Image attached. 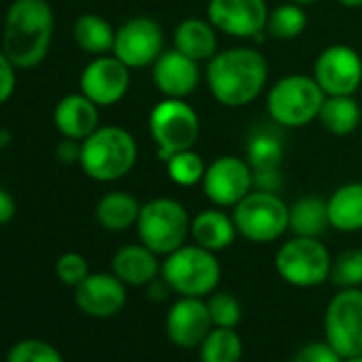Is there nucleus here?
<instances>
[{"label":"nucleus","instance_id":"nucleus-14","mask_svg":"<svg viewBox=\"0 0 362 362\" xmlns=\"http://www.w3.org/2000/svg\"><path fill=\"white\" fill-rule=\"evenodd\" d=\"M269 11L267 0H209L207 20L228 37L258 39L267 28Z\"/></svg>","mask_w":362,"mask_h":362},{"label":"nucleus","instance_id":"nucleus-13","mask_svg":"<svg viewBox=\"0 0 362 362\" xmlns=\"http://www.w3.org/2000/svg\"><path fill=\"white\" fill-rule=\"evenodd\" d=\"M313 79L326 96H354L362 83V58L349 45H330L315 58Z\"/></svg>","mask_w":362,"mask_h":362},{"label":"nucleus","instance_id":"nucleus-5","mask_svg":"<svg viewBox=\"0 0 362 362\" xmlns=\"http://www.w3.org/2000/svg\"><path fill=\"white\" fill-rule=\"evenodd\" d=\"M192 220L188 209L175 199L158 197L141 205L136 220L139 241L158 256H168L190 237Z\"/></svg>","mask_w":362,"mask_h":362},{"label":"nucleus","instance_id":"nucleus-10","mask_svg":"<svg viewBox=\"0 0 362 362\" xmlns=\"http://www.w3.org/2000/svg\"><path fill=\"white\" fill-rule=\"evenodd\" d=\"M324 332L343 358L362 354V288H343L330 298Z\"/></svg>","mask_w":362,"mask_h":362},{"label":"nucleus","instance_id":"nucleus-16","mask_svg":"<svg viewBox=\"0 0 362 362\" xmlns=\"http://www.w3.org/2000/svg\"><path fill=\"white\" fill-rule=\"evenodd\" d=\"M166 337L177 347H199L211 332L214 322L207 300L197 296H179L166 311Z\"/></svg>","mask_w":362,"mask_h":362},{"label":"nucleus","instance_id":"nucleus-20","mask_svg":"<svg viewBox=\"0 0 362 362\" xmlns=\"http://www.w3.org/2000/svg\"><path fill=\"white\" fill-rule=\"evenodd\" d=\"M173 47L197 62H209L218 49V30L209 20L186 18L175 26Z\"/></svg>","mask_w":362,"mask_h":362},{"label":"nucleus","instance_id":"nucleus-15","mask_svg":"<svg viewBox=\"0 0 362 362\" xmlns=\"http://www.w3.org/2000/svg\"><path fill=\"white\" fill-rule=\"evenodd\" d=\"M130 90V69L113 54L92 58L79 77V92L98 107L117 105Z\"/></svg>","mask_w":362,"mask_h":362},{"label":"nucleus","instance_id":"nucleus-34","mask_svg":"<svg viewBox=\"0 0 362 362\" xmlns=\"http://www.w3.org/2000/svg\"><path fill=\"white\" fill-rule=\"evenodd\" d=\"M7 362H64V358L52 343L24 339L9 349Z\"/></svg>","mask_w":362,"mask_h":362},{"label":"nucleus","instance_id":"nucleus-7","mask_svg":"<svg viewBox=\"0 0 362 362\" xmlns=\"http://www.w3.org/2000/svg\"><path fill=\"white\" fill-rule=\"evenodd\" d=\"M147 126L162 162L173 153L194 149L201 134V117L186 98H162L156 103Z\"/></svg>","mask_w":362,"mask_h":362},{"label":"nucleus","instance_id":"nucleus-27","mask_svg":"<svg viewBox=\"0 0 362 362\" xmlns=\"http://www.w3.org/2000/svg\"><path fill=\"white\" fill-rule=\"evenodd\" d=\"M330 228L326 201L320 197H303L290 207V230L296 237L320 239Z\"/></svg>","mask_w":362,"mask_h":362},{"label":"nucleus","instance_id":"nucleus-22","mask_svg":"<svg viewBox=\"0 0 362 362\" xmlns=\"http://www.w3.org/2000/svg\"><path fill=\"white\" fill-rule=\"evenodd\" d=\"M237 226L233 216L224 214L222 207L216 209H205L192 218V228L190 237L194 239L197 245L209 250V252H222L228 250L235 239H237Z\"/></svg>","mask_w":362,"mask_h":362},{"label":"nucleus","instance_id":"nucleus-42","mask_svg":"<svg viewBox=\"0 0 362 362\" xmlns=\"http://www.w3.org/2000/svg\"><path fill=\"white\" fill-rule=\"evenodd\" d=\"M337 3L345 9H360L362 7V0H337Z\"/></svg>","mask_w":362,"mask_h":362},{"label":"nucleus","instance_id":"nucleus-35","mask_svg":"<svg viewBox=\"0 0 362 362\" xmlns=\"http://www.w3.org/2000/svg\"><path fill=\"white\" fill-rule=\"evenodd\" d=\"M90 275V264L79 252H66L56 260V277L71 288H77Z\"/></svg>","mask_w":362,"mask_h":362},{"label":"nucleus","instance_id":"nucleus-29","mask_svg":"<svg viewBox=\"0 0 362 362\" xmlns=\"http://www.w3.org/2000/svg\"><path fill=\"white\" fill-rule=\"evenodd\" d=\"M305 28H307V13L303 5L288 0V3L269 11L264 33L275 41H294L305 33Z\"/></svg>","mask_w":362,"mask_h":362},{"label":"nucleus","instance_id":"nucleus-46","mask_svg":"<svg viewBox=\"0 0 362 362\" xmlns=\"http://www.w3.org/2000/svg\"><path fill=\"white\" fill-rule=\"evenodd\" d=\"M0 151H3V147H0Z\"/></svg>","mask_w":362,"mask_h":362},{"label":"nucleus","instance_id":"nucleus-11","mask_svg":"<svg viewBox=\"0 0 362 362\" xmlns=\"http://www.w3.org/2000/svg\"><path fill=\"white\" fill-rule=\"evenodd\" d=\"M201 186L216 207H235L254 190V170L239 156H220L207 164Z\"/></svg>","mask_w":362,"mask_h":362},{"label":"nucleus","instance_id":"nucleus-23","mask_svg":"<svg viewBox=\"0 0 362 362\" xmlns=\"http://www.w3.org/2000/svg\"><path fill=\"white\" fill-rule=\"evenodd\" d=\"M330 228L339 233L362 230V181L339 186L326 201Z\"/></svg>","mask_w":362,"mask_h":362},{"label":"nucleus","instance_id":"nucleus-26","mask_svg":"<svg viewBox=\"0 0 362 362\" xmlns=\"http://www.w3.org/2000/svg\"><path fill=\"white\" fill-rule=\"evenodd\" d=\"M317 122L334 136L351 134L362 122V109L354 96H326Z\"/></svg>","mask_w":362,"mask_h":362},{"label":"nucleus","instance_id":"nucleus-37","mask_svg":"<svg viewBox=\"0 0 362 362\" xmlns=\"http://www.w3.org/2000/svg\"><path fill=\"white\" fill-rule=\"evenodd\" d=\"M18 86V66L0 49V105L11 100Z\"/></svg>","mask_w":362,"mask_h":362},{"label":"nucleus","instance_id":"nucleus-2","mask_svg":"<svg viewBox=\"0 0 362 362\" xmlns=\"http://www.w3.org/2000/svg\"><path fill=\"white\" fill-rule=\"evenodd\" d=\"M267 81L269 62L252 47H230L207 62L209 92L228 109L252 105L267 88Z\"/></svg>","mask_w":362,"mask_h":362},{"label":"nucleus","instance_id":"nucleus-17","mask_svg":"<svg viewBox=\"0 0 362 362\" xmlns=\"http://www.w3.org/2000/svg\"><path fill=\"white\" fill-rule=\"evenodd\" d=\"M128 300L126 284L113 273H90L75 288L77 307L96 320H107L117 315Z\"/></svg>","mask_w":362,"mask_h":362},{"label":"nucleus","instance_id":"nucleus-25","mask_svg":"<svg viewBox=\"0 0 362 362\" xmlns=\"http://www.w3.org/2000/svg\"><path fill=\"white\" fill-rule=\"evenodd\" d=\"M73 41L77 47L90 56H107L113 54L115 30L113 26L98 13H83L73 24Z\"/></svg>","mask_w":362,"mask_h":362},{"label":"nucleus","instance_id":"nucleus-40","mask_svg":"<svg viewBox=\"0 0 362 362\" xmlns=\"http://www.w3.org/2000/svg\"><path fill=\"white\" fill-rule=\"evenodd\" d=\"M18 214V205L16 199L11 197V192H7L3 186H0V226H7Z\"/></svg>","mask_w":362,"mask_h":362},{"label":"nucleus","instance_id":"nucleus-36","mask_svg":"<svg viewBox=\"0 0 362 362\" xmlns=\"http://www.w3.org/2000/svg\"><path fill=\"white\" fill-rule=\"evenodd\" d=\"M290 362H343V356L328 341H324V343L315 341V343L303 345L292 356Z\"/></svg>","mask_w":362,"mask_h":362},{"label":"nucleus","instance_id":"nucleus-41","mask_svg":"<svg viewBox=\"0 0 362 362\" xmlns=\"http://www.w3.org/2000/svg\"><path fill=\"white\" fill-rule=\"evenodd\" d=\"M170 286L162 279V275H160V279L156 277L151 284H147V296L151 298V300H156V303H162V300H166L168 296H170Z\"/></svg>","mask_w":362,"mask_h":362},{"label":"nucleus","instance_id":"nucleus-6","mask_svg":"<svg viewBox=\"0 0 362 362\" xmlns=\"http://www.w3.org/2000/svg\"><path fill=\"white\" fill-rule=\"evenodd\" d=\"M326 94L313 75H286L267 94L269 117L284 128H303L317 119Z\"/></svg>","mask_w":362,"mask_h":362},{"label":"nucleus","instance_id":"nucleus-1","mask_svg":"<svg viewBox=\"0 0 362 362\" xmlns=\"http://www.w3.org/2000/svg\"><path fill=\"white\" fill-rule=\"evenodd\" d=\"M56 16L47 0H13L5 13L3 49L18 71L37 69L49 54Z\"/></svg>","mask_w":362,"mask_h":362},{"label":"nucleus","instance_id":"nucleus-8","mask_svg":"<svg viewBox=\"0 0 362 362\" xmlns=\"http://www.w3.org/2000/svg\"><path fill=\"white\" fill-rule=\"evenodd\" d=\"M237 233L252 243H273L290 230V207L277 192L252 190L233 207Z\"/></svg>","mask_w":362,"mask_h":362},{"label":"nucleus","instance_id":"nucleus-32","mask_svg":"<svg viewBox=\"0 0 362 362\" xmlns=\"http://www.w3.org/2000/svg\"><path fill=\"white\" fill-rule=\"evenodd\" d=\"M330 281L339 290L362 286V250L360 247L345 250L337 258H332Z\"/></svg>","mask_w":362,"mask_h":362},{"label":"nucleus","instance_id":"nucleus-18","mask_svg":"<svg viewBox=\"0 0 362 362\" xmlns=\"http://www.w3.org/2000/svg\"><path fill=\"white\" fill-rule=\"evenodd\" d=\"M201 62L188 58L186 54L164 49L160 58L151 64V79L164 98H188L197 92L201 83Z\"/></svg>","mask_w":362,"mask_h":362},{"label":"nucleus","instance_id":"nucleus-9","mask_svg":"<svg viewBox=\"0 0 362 362\" xmlns=\"http://www.w3.org/2000/svg\"><path fill=\"white\" fill-rule=\"evenodd\" d=\"M332 258L326 245L313 237L288 239L275 256V271L294 288H317L330 279Z\"/></svg>","mask_w":362,"mask_h":362},{"label":"nucleus","instance_id":"nucleus-31","mask_svg":"<svg viewBox=\"0 0 362 362\" xmlns=\"http://www.w3.org/2000/svg\"><path fill=\"white\" fill-rule=\"evenodd\" d=\"M164 164H166L168 179L173 181V184L184 186V188L201 184L203 177H205V170H207L205 160L194 149H186V151L173 153Z\"/></svg>","mask_w":362,"mask_h":362},{"label":"nucleus","instance_id":"nucleus-33","mask_svg":"<svg viewBox=\"0 0 362 362\" xmlns=\"http://www.w3.org/2000/svg\"><path fill=\"white\" fill-rule=\"evenodd\" d=\"M207 307H209L214 326H222V328H237L239 326L243 309H241V303L235 294L211 292L207 298Z\"/></svg>","mask_w":362,"mask_h":362},{"label":"nucleus","instance_id":"nucleus-38","mask_svg":"<svg viewBox=\"0 0 362 362\" xmlns=\"http://www.w3.org/2000/svg\"><path fill=\"white\" fill-rule=\"evenodd\" d=\"M284 184L281 170H254V190L277 192Z\"/></svg>","mask_w":362,"mask_h":362},{"label":"nucleus","instance_id":"nucleus-4","mask_svg":"<svg viewBox=\"0 0 362 362\" xmlns=\"http://www.w3.org/2000/svg\"><path fill=\"white\" fill-rule=\"evenodd\" d=\"M160 275L175 294L205 298L216 292L222 277V267L216 252H209L197 243H186L164 256Z\"/></svg>","mask_w":362,"mask_h":362},{"label":"nucleus","instance_id":"nucleus-39","mask_svg":"<svg viewBox=\"0 0 362 362\" xmlns=\"http://www.w3.org/2000/svg\"><path fill=\"white\" fill-rule=\"evenodd\" d=\"M56 158L62 164H79V158H81V141L62 136V141L56 145Z\"/></svg>","mask_w":362,"mask_h":362},{"label":"nucleus","instance_id":"nucleus-44","mask_svg":"<svg viewBox=\"0 0 362 362\" xmlns=\"http://www.w3.org/2000/svg\"><path fill=\"white\" fill-rule=\"evenodd\" d=\"M290 3H296V5H303V7H307V5H315L317 0H290Z\"/></svg>","mask_w":362,"mask_h":362},{"label":"nucleus","instance_id":"nucleus-3","mask_svg":"<svg viewBox=\"0 0 362 362\" xmlns=\"http://www.w3.org/2000/svg\"><path fill=\"white\" fill-rule=\"evenodd\" d=\"M136 158V139L126 128L98 126L88 139L81 141L79 166L98 184H113L134 168Z\"/></svg>","mask_w":362,"mask_h":362},{"label":"nucleus","instance_id":"nucleus-12","mask_svg":"<svg viewBox=\"0 0 362 362\" xmlns=\"http://www.w3.org/2000/svg\"><path fill=\"white\" fill-rule=\"evenodd\" d=\"M162 52L164 30L156 20L147 16L130 18L115 30L113 56L119 58L130 71L151 66Z\"/></svg>","mask_w":362,"mask_h":362},{"label":"nucleus","instance_id":"nucleus-30","mask_svg":"<svg viewBox=\"0 0 362 362\" xmlns=\"http://www.w3.org/2000/svg\"><path fill=\"white\" fill-rule=\"evenodd\" d=\"M284 158L281 141L264 130H258L247 141V162L252 170H277Z\"/></svg>","mask_w":362,"mask_h":362},{"label":"nucleus","instance_id":"nucleus-43","mask_svg":"<svg viewBox=\"0 0 362 362\" xmlns=\"http://www.w3.org/2000/svg\"><path fill=\"white\" fill-rule=\"evenodd\" d=\"M11 143V132L9 130H0V147H7Z\"/></svg>","mask_w":362,"mask_h":362},{"label":"nucleus","instance_id":"nucleus-28","mask_svg":"<svg viewBox=\"0 0 362 362\" xmlns=\"http://www.w3.org/2000/svg\"><path fill=\"white\" fill-rule=\"evenodd\" d=\"M243 341L235 328L214 326L205 341L199 345L201 362H241Z\"/></svg>","mask_w":362,"mask_h":362},{"label":"nucleus","instance_id":"nucleus-45","mask_svg":"<svg viewBox=\"0 0 362 362\" xmlns=\"http://www.w3.org/2000/svg\"><path fill=\"white\" fill-rule=\"evenodd\" d=\"M343 362H362V354H356V356L343 358Z\"/></svg>","mask_w":362,"mask_h":362},{"label":"nucleus","instance_id":"nucleus-21","mask_svg":"<svg viewBox=\"0 0 362 362\" xmlns=\"http://www.w3.org/2000/svg\"><path fill=\"white\" fill-rule=\"evenodd\" d=\"M162 264L158 262V254H153L143 243L124 245L113 254L111 271L126 286H147L160 275Z\"/></svg>","mask_w":362,"mask_h":362},{"label":"nucleus","instance_id":"nucleus-24","mask_svg":"<svg viewBox=\"0 0 362 362\" xmlns=\"http://www.w3.org/2000/svg\"><path fill=\"white\" fill-rule=\"evenodd\" d=\"M139 214H141V203L132 194L122 190H113L100 197L94 209L96 222L100 224V228L109 233H122L136 226Z\"/></svg>","mask_w":362,"mask_h":362},{"label":"nucleus","instance_id":"nucleus-19","mask_svg":"<svg viewBox=\"0 0 362 362\" xmlns=\"http://www.w3.org/2000/svg\"><path fill=\"white\" fill-rule=\"evenodd\" d=\"M100 107L86 94H66L54 109V126L60 136L83 141L100 126Z\"/></svg>","mask_w":362,"mask_h":362}]
</instances>
